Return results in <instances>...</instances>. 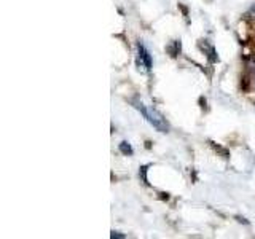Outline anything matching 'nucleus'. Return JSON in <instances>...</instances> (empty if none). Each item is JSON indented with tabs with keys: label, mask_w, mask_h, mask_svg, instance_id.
Wrapping results in <instances>:
<instances>
[{
	"label": "nucleus",
	"mask_w": 255,
	"mask_h": 239,
	"mask_svg": "<svg viewBox=\"0 0 255 239\" xmlns=\"http://www.w3.org/2000/svg\"><path fill=\"white\" fill-rule=\"evenodd\" d=\"M132 106L140 112V114L143 115V118H145L156 131H159V132H167V131H169V123L166 121V118L161 114H159L156 109L147 107L143 102L135 101V99L132 101Z\"/></svg>",
	"instance_id": "nucleus-1"
},
{
	"label": "nucleus",
	"mask_w": 255,
	"mask_h": 239,
	"mask_svg": "<svg viewBox=\"0 0 255 239\" xmlns=\"http://www.w3.org/2000/svg\"><path fill=\"white\" fill-rule=\"evenodd\" d=\"M137 54H139V66H143V69H145L147 72L151 69V56L148 53V50L145 46H143L142 43L137 45Z\"/></svg>",
	"instance_id": "nucleus-2"
},
{
	"label": "nucleus",
	"mask_w": 255,
	"mask_h": 239,
	"mask_svg": "<svg viewBox=\"0 0 255 239\" xmlns=\"http://www.w3.org/2000/svg\"><path fill=\"white\" fill-rule=\"evenodd\" d=\"M120 151H122V153L126 155V156H131V155L134 153L132 147H131L128 142H122V143H120Z\"/></svg>",
	"instance_id": "nucleus-3"
},
{
	"label": "nucleus",
	"mask_w": 255,
	"mask_h": 239,
	"mask_svg": "<svg viewBox=\"0 0 255 239\" xmlns=\"http://www.w3.org/2000/svg\"><path fill=\"white\" fill-rule=\"evenodd\" d=\"M246 67L252 72H255V54H251L249 58L246 59Z\"/></svg>",
	"instance_id": "nucleus-4"
},
{
	"label": "nucleus",
	"mask_w": 255,
	"mask_h": 239,
	"mask_svg": "<svg viewBox=\"0 0 255 239\" xmlns=\"http://www.w3.org/2000/svg\"><path fill=\"white\" fill-rule=\"evenodd\" d=\"M147 169H148V166H142V167H140V172H139V174L142 175V180L145 182V183H148V182H147Z\"/></svg>",
	"instance_id": "nucleus-5"
},
{
	"label": "nucleus",
	"mask_w": 255,
	"mask_h": 239,
	"mask_svg": "<svg viewBox=\"0 0 255 239\" xmlns=\"http://www.w3.org/2000/svg\"><path fill=\"white\" fill-rule=\"evenodd\" d=\"M110 236H112V238H114V239H115V238H118V239H123V238H126L125 235H122V233H118V231H112V235H110Z\"/></svg>",
	"instance_id": "nucleus-6"
},
{
	"label": "nucleus",
	"mask_w": 255,
	"mask_h": 239,
	"mask_svg": "<svg viewBox=\"0 0 255 239\" xmlns=\"http://www.w3.org/2000/svg\"><path fill=\"white\" fill-rule=\"evenodd\" d=\"M247 16H249V18L252 19V21H255V5L251 8V10H249V13H247Z\"/></svg>",
	"instance_id": "nucleus-7"
}]
</instances>
